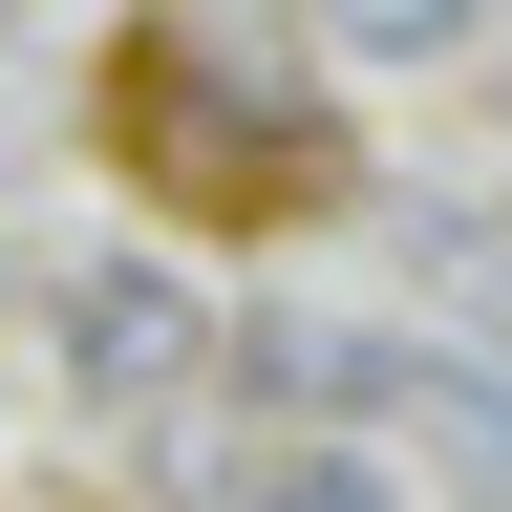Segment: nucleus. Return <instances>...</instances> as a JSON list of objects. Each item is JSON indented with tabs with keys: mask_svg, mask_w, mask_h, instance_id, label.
Instances as JSON below:
<instances>
[{
	"mask_svg": "<svg viewBox=\"0 0 512 512\" xmlns=\"http://www.w3.org/2000/svg\"><path fill=\"white\" fill-rule=\"evenodd\" d=\"M107 150L150 171L192 235H278V214L342 192L320 86H299V64H256V43H214V22H128V43H107Z\"/></svg>",
	"mask_w": 512,
	"mask_h": 512,
	"instance_id": "1",
	"label": "nucleus"
},
{
	"mask_svg": "<svg viewBox=\"0 0 512 512\" xmlns=\"http://www.w3.org/2000/svg\"><path fill=\"white\" fill-rule=\"evenodd\" d=\"M43 342H64V384H86V406H128V427H150V406H192V384L235 363V320L192 299L171 256H86V278L43 299Z\"/></svg>",
	"mask_w": 512,
	"mask_h": 512,
	"instance_id": "2",
	"label": "nucleus"
},
{
	"mask_svg": "<svg viewBox=\"0 0 512 512\" xmlns=\"http://www.w3.org/2000/svg\"><path fill=\"white\" fill-rule=\"evenodd\" d=\"M406 427H427L470 491H512V384H491V363H427V342H406Z\"/></svg>",
	"mask_w": 512,
	"mask_h": 512,
	"instance_id": "3",
	"label": "nucleus"
},
{
	"mask_svg": "<svg viewBox=\"0 0 512 512\" xmlns=\"http://www.w3.org/2000/svg\"><path fill=\"white\" fill-rule=\"evenodd\" d=\"M235 512H406V491H384L363 448H256V491H235Z\"/></svg>",
	"mask_w": 512,
	"mask_h": 512,
	"instance_id": "4",
	"label": "nucleus"
},
{
	"mask_svg": "<svg viewBox=\"0 0 512 512\" xmlns=\"http://www.w3.org/2000/svg\"><path fill=\"white\" fill-rule=\"evenodd\" d=\"M427 278H448V299L512 342V214H427Z\"/></svg>",
	"mask_w": 512,
	"mask_h": 512,
	"instance_id": "5",
	"label": "nucleus"
}]
</instances>
